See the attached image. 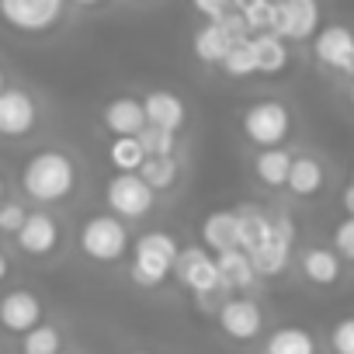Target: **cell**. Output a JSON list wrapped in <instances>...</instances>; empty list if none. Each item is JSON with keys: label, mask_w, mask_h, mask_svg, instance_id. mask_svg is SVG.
<instances>
[{"label": "cell", "mask_w": 354, "mask_h": 354, "mask_svg": "<svg viewBox=\"0 0 354 354\" xmlns=\"http://www.w3.org/2000/svg\"><path fill=\"white\" fill-rule=\"evenodd\" d=\"M21 188L28 198H35L42 205L63 202L77 188V167L59 149H39L35 156H28V163L21 170Z\"/></svg>", "instance_id": "1"}, {"label": "cell", "mask_w": 354, "mask_h": 354, "mask_svg": "<svg viewBox=\"0 0 354 354\" xmlns=\"http://www.w3.org/2000/svg\"><path fill=\"white\" fill-rule=\"evenodd\" d=\"M316 28H319V8L313 0H285V4L271 8V28L268 32L274 39H281L285 46L316 39Z\"/></svg>", "instance_id": "5"}, {"label": "cell", "mask_w": 354, "mask_h": 354, "mask_svg": "<svg viewBox=\"0 0 354 354\" xmlns=\"http://www.w3.org/2000/svg\"><path fill=\"white\" fill-rule=\"evenodd\" d=\"M177 174H181V167H177V160H174V156H156V160H146V163L139 167V181L156 195V192L174 188Z\"/></svg>", "instance_id": "25"}, {"label": "cell", "mask_w": 354, "mask_h": 354, "mask_svg": "<svg viewBox=\"0 0 354 354\" xmlns=\"http://www.w3.org/2000/svg\"><path fill=\"white\" fill-rule=\"evenodd\" d=\"M108 160L118 174H139V167L146 163V153H142L136 136H125V139H115L108 146Z\"/></svg>", "instance_id": "27"}, {"label": "cell", "mask_w": 354, "mask_h": 354, "mask_svg": "<svg viewBox=\"0 0 354 354\" xmlns=\"http://www.w3.org/2000/svg\"><path fill=\"white\" fill-rule=\"evenodd\" d=\"M233 39L219 28V25H202L198 35H195V56L202 63H223V56L230 53Z\"/></svg>", "instance_id": "26"}, {"label": "cell", "mask_w": 354, "mask_h": 354, "mask_svg": "<svg viewBox=\"0 0 354 354\" xmlns=\"http://www.w3.org/2000/svg\"><path fill=\"white\" fill-rule=\"evenodd\" d=\"M25 219H28L25 205H18V202H4V205H0V233H15L18 236Z\"/></svg>", "instance_id": "34"}, {"label": "cell", "mask_w": 354, "mask_h": 354, "mask_svg": "<svg viewBox=\"0 0 354 354\" xmlns=\"http://www.w3.org/2000/svg\"><path fill=\"white\" fill-rule=\"evenodd\" d=\"M264 354H319V344L306 326H278L274 333H268Z\"/></svg>", "instance_id": "21"}, {"label": "cell", "mask_w": 354, "mask_h": 354, "mask_svg": "<svg viewBox=\"0 0 354 354\" xmlns=\"http://www.w3.org/2000/svg\"><path fill=\"white\" fill-rule=\"evenodd\" d=\"M333 254L354 264V219H340L333 230Z\"/></svg>", "instance_id": "33"}, {"label": "cell", "mask_w": 354, "mask_h": 354, "mask_svg": "<svg viewBox=\"0 0 354 354\" xmlns=\"http://www.w3.org/2000/svg\"><path fill=\"white\" fill-rule=\"evenodd\" d=\"M347 73H351V77H354V56H351V66H347Z\"/></svg>", "instance_id": "38"}, {"label": "cell", "mask_w": 354, "mask_h": 354, "mask_svg": "<svg viewBox=\"0 0 354 354\" xmlns=\"http://www.w3.org/2000/svg\"><path fill=\"white\" fill-rule=\"evenodd\" d=\"M139 146H142V153H146V160H156V156H174V146H177V136H170V132H160V129H142L139 136Z\"/></svg>", "instance_id": "31"}, {"label": "cell", "mask_w": 354, "mask_h": 354, "mask_svg": "<svg viewBox=\"0 0 354 354\" xmlns=\"http://www.w3.org/2000/svg\"><path fill=\"white\" fill-rule=\"evenodd\" d=\"M344 209H347V219H354V188L344 192Z\"/></svg>", "instance_id": "36"}, {"label": "cell", "mask_w": 354, "mask_h": 354, "mask_svg": "<svg viewBox=\"0 0 354 354\" xmlns=\"http://www.w3.org/2000/svg\"><path fill=\"white\" fill-rule=\"evenodd\" d=\"M0 198H4V177H0Z\"/></svg>", "instance_id": "39"}, {"label": "cell", "mask_w": 354, "mask_h": 354, "mask_svg": "<svg viewBox=\"0 0 354 354\" xmlns=\"http://www.w3.org/2000/svg\"><path fill=\"white\" fill-rule=\"evenodd\" d=\"M132 354H149V351H132Z\"/></svg>", "instance_id": "42"}, {"label": "cell", "mask_w": 354, "mask_h": 354, "mask_svg": "<svg viewBox=\"0 0 354 354\" xmlns=\"http://www.w3.org/2000/svg\"><path fill=\"white\" fill-rule=\"evenodd\" d=\"M271 0H250V4H240L236 11H240V18H243V25H247V32H250V39L254 35H264L268 28H271Z\"/></svg>", "instance_id": "30"}, {"label": "cell", "mask_w": 354, "mask_h": 354, "mask_svg": "<svg viewBox=\"0 0 354 354\" xmlns=\"http://www.w3.org/2000/svg\"><path fill=\"white\" fill-rule=\"evenodd\" d=\"M195 11H198V15H205V18H209V25H212V21H219V18L230 11V4H209V0H202V4H195Z\"/></svg>", "instance_id": "35"}, {"label": "cell", "mask_w": 354, "mask_h": 354, "mask_svg": "<svg viewBox=\"0 0 354 354\" xmlns=\"http://www.w3.org/2000/svg\"><path fill=\"white\" fill-rule=\"evenodd\" d=\"M223 70H226L230 77H254V73H257L250 39H236V42L230 46V53L223 56Z\"/></svg>", "instance_id": "29"}, {"label": "cell", "mask_w": 354, "mask_h": 354, "mask_svg": "<svg viewBox=\"0 0 354 354\" xmlns=\"http://www.w3.org/2000/svg\"><path fill=\"white\" fill-rule=\"evenodd\" d=\"M250 46H254V63H257V73L274 77V73H281V70L288 66V46H285L281 39H274L271 32L254 35V39H250Z\"/></svg>", "instance_id": "24"}, {"label": "cell", "mask_w": 354, "mask_h": 354, "mask_svg": "<svg viewBox=\"0 0 354 354\" xmlns=\"http://www.w3.org/2000/svg\"><path fill=\"white\" fill-rule=\"evenodd\" d=\"M216 274H219V288H250L254 285V268H250V257L243 250H226L216 257Z\"/></svg>", "instance_id": "22"}, {"label": "cell", "mask_w": 354, "mask_h": 354, "mask_svg": "<svg viewBox=\"0 0 354 354\" xmlns=\"http://www.w3.org/2000/svg\"><path fill=\"white\" fill-rule=\"evenodd\" d=\"M8 271H11V264H8V257H4V254H0V281L8 278Z\"/></svg>", "instance_id": "37"}, {"label": "cell", "mask_w": 354, "mask_h": 354, "mask_svg": "<svg viewBox=\"0 0 354 354\" xmlns=\"http://www.w3.org/2000/svg\"><path fill=\"white\" fill-rule=\"evenodd\" d=\"M299 268H302V274H306L313 285H319V288L337 285V281H340V271H344L340 257H337L330 247H309V250L302 254Z\"/></svg>", "instance_id": "20"}, {"label": "cell", "mask_w": 354, "mask_h": 354, "mask_svg": "<svg viewBox=\"0 0 354 354\" xmlns=\"http://www.w3.org/2000/svg\"><path fill=\"white\" fill-rule=\"evenodd\" d=\"M66 15L63 0H0V18L18 32H49Z\"/></svg>", "instance_id": "6"}, {"label": "cell", "mask_w": 354, "mask_h": 354, "mask_svg": "<svg viewBox=\"0 0 354 354\" xmlns=\"http://www.w3.org/2000/svg\"><path fill=\"white\" fill-rule=\"evenodd\" d=\"M288 192L292 195H299V198H313V195H319L323 192V185H326V170H323V163L316 160V156H292V170H288Z\"/></svg>", "instance_id": "19"}, {"label": "cell", "mask_w": 354, "mask_h": 354, "mask_svg": "<svg viewBox=\"0 0 354 354\" xmlns=\"http://www.w3.org/2000/svg\"><path fill=\"white\" fill-rule=\"evenodd\" d=\"M351 101H354V87H351Z\"/></svg>", "instance_id": "43"}, {"label": "cell", "mask_w": 354, "mask_h": 354, "mask_svg": "<svg viewBox=\"0 0 354 354\" xmlns=\"http://www.w3.org/2000/svg\"><path fill=\"white\" fill-rule=\"evenodd\" d=\"M313 56L323 66L347 73L351 56H354V32L347 25H326V28H319L316 39H313Z\"/></svg>", "instance_id": "13"}, {"label": "cell", "mask_w": 354, "mask_h": 354, "mask_svg": "<svg viewBox=\"0 0 354 354\" xmlns=\"http://www.w3.org/2000/svg\"><path fill=\"white\" fill-rule=\"evenodd\" d=\"M288 132H292V111H288L285 101L261 97V101L247 104V111H243V136L257 149H281Z\"/></svg>", "instance_id": "2"}, {"label": "cell", "mask_w": 354, "mask_h": 354, "mask_svg": "<svg viewBox=\"0 0 354 354\" xmlns=\"http://www.w3.org/2000/svg\"><path fill=\"white\" fill-rule=\"evenodd\" d=\"M80 250L97 264H115L129 250V230L115 216H91L80 230Z\"/></svg>", "instance_id": "4"}, {"label": "cell", "mask_w": 354, "mask_h": 354, "mask_svg": "<svg viewBox=\"0 0 354 354\" xmlns=\"http://www.w3.org/2000/svg\"><path fill=\"white\" fill-rule=\"evenodd\" d=\"M35 122H39V108L28 91H21V87L0 91V136L21 139L35 129Z\"/></svg>", "instance_id": "10"}, {"label": "cell", "mask_w": 354, "mask_h": 354, "mask_svg": "<svg viewBox=\"0 0 354 354\" xmlns=\"http://www.w3.org/2000/svg\"><path fill=\"white\" fill-rule=\"evenodd\" d=\"M42 323V302L35 292H25V288H15L0 299V326L11 330V333H28Z\"/></svg>", "instance_id": "12"}, {"label": "cell", "mask_w": 354, "mask_h": 354, "mask_svg": "<svg viewBox=\"0 0 354 354\" xmlns=\"http://www.w3.org/2000/svg\"><path fill=\"white\" fill-rule=\"evenodd\" d=\"M236 233H240L236 209L209 212V216H205V223H202V240H205V247H209V250H216V254L236 250Z\"/></svg>", "instance_id": "18"}, {"label": "cell", "mask_w": 354, "mask_h": 354, "mask_svg": "<svg viewBox=\"0 0 354 354\" xmlns=\"http://www.w3.org/2000/svg\"><path fill=\"white\" fill-rule=\"evenodd\" d=\"M59 344H63L59 330L53 323H39L21 337V354H59Z\"/></svg>", "instance_id": "28"}, {"label": "cell", "mask_w": 354, "mask_h": 354, "mask_svg": "<svg viewBox=\"0 0 354 354\" xmlns=\"http://www.w3.org/2000/svg\"><path fill=\"white\" fill-rule=\"evenodd\" d=\"M219 326L233 340H257L261 330H264V309L247 295L226 299L223 309H219Z\"/></svg>", "instance_id": "11"}, {"label": "cell", "mask_w": 354, "mask_h": 354, "mask_svg": "<svg viewBox=\"0 0 354 354\" xmlns=\"http://www.w3.org/2000/svg\"><path fill=\"white\" fill-rule=\"evenodd\" d=\"M18 243H21V250L32 254V257L53 254L56 243H59V226H56V219L46 216V212H28V219H25V226H21V233H18Z\"/></svg>", "instance_id": "15"}, {"label": "cell", "mask_w": 354, "mask_h": 354, "mask_svg": "<svg viewBox=\"0 0 354 354\" xmlns=\"http://www.w3.org/2000/svg\"><path fill=\"white\" fill-rule=\"evenodd\" d=\"M174 274L195 295H212L219 288L216 257L205 247H181V254H177V261H174Z\"/></svg>", "instance_id": "9"}, {"label": "cell", "mask_w": 354, "mask_h": 354, "mask_svg": "<svg viewBox=\"0 0 354 354\" xmlns=\"http://www.w3.org/2000/svg\"><path fill=\"white\" fill-rule=\"evenodd\" d=\"M292 243H295V226H292V219H288L285 212H281V216H271V240H268L261 250L247 254L254 274H261V278H274V274H281V271L288 268Z\"/></svg>", "instance_id": "8"}, {"label": "cell", "mask_w": 354, "mask_h": 354, "mask_svg": "<svg viewBox=\"0 0 354 354\" xmlns=\"http://www.w3.org/2000/svg\"><path fill=\"white\" fill-rule=\"evenodd\" d=\"M0 91H4V70H0Z\"/></svg>", "instance_id": "40"}, {"label": "cell", "mask_w": 354, "mask_h": 354, "mask_svg": "<svg viewBox=\"0 0 354 354\" xmlns=\"http://www.w3.org/2000/svg\"><path fill=\"white\" fill-rule=\"evenodd\" d=\"M288 170H292V153L285 146L281 149H261L254 156V174H257V181L268 185V188H285Z\"/></svg>", "instance_id": "23"}, {"label": "cell", "mask_w": 354, "mask_h": 354, "mask_svg": "<svg viewBox=\"0 0 354 354\" xmlns=\"http://www.w3.org/2000/svg\"><path fill=\"white\" fill-rule=\"evenodd\" d=\"M351 188H354V170H351Z\"/></svg>", "instance_id": "41"}, {"label": "cell", "mask_w": 354, "mask_h": 354, "mask_svg": "<svg viewBox=\"0 0 354 354\" xmlns=\"http://www.w3.org/2000/svg\"><path fill=\"white\" fill-rule=\"evenodd\" d=\"M181 254L177 240L163 230H153V233H142L136 240V261H132V281L142 285V288H153L160 285L170 271H174V261Z\"/></svg>", "instance_id": "3"}, {"label": "cell", "mask_w": 354, "mask_h": 354, "mask_svg": "<svg viewBox=\"0 0 354 354\" xmlns=\"http://www.w3.org/2000/svg\"><path fill=\"white\" fill-rule=\"evenodd\" d=\"M330 347L333 354H354V316H344L330 326Z\"/></svg>", "instance_id": "32"}, {"label": "cell", "mask_w": 354, "mask_h": 354, "mask_svg": "<svg viewBox=\"0 0 354 354\" xmlns=\"http://www.w3.org/2000/svg\"><path fill=\"white\" fill-rule=\"evenodd\" d=\"M139 104H142V115H146V125H149V129H160V132L177 136V129L188 122L185 101L177 97V94H170V91H153V94H146Z\"/></svg>", "instance_id": "14"}, {"label": "cell", "mask_w": 354, "mask_h": 354, "mask_svg": "<svg viewBox=\"0 0 354 354\" xmlns=\"http://www.w3.org/2000/svg\"><path fill=\"white\" fill-rule=\"evenodd\" d=\"M104 202L115 212V219H142L153 212L156 195L139 181V174H115L104 188Z\"/></svg>", "instance_id": "7"}, {"label": "cell", "mask_w": 354, "mask_h": 354, "mask_svg": "<svg viewBox=\"0 0 354 354\" xmlns=\"http://www.w3.org/2000/svg\"><path fill=\"white\" fill-rule=\"evenodd\" d=\"M101 118H104V125H108L118 139L139 136V132L146 129V115H142V104H139L136 97H115V101H108L104 111H101Z\"/></svg>", "instance_id": "16"}, {"label": "cell", "mask_w": 354, "mask_h": 354, "mask_svg": "<svg viewBox=\"0 0 354 354\" xmlns=\"http://www.w3.org/2000/svg\"><path fill=\"white\" fill-rule=\"evenodd\" d=\"M236 219H240L236 250L254 254V250H261V247L271 240V216H268L261 205H243V209H236Z\"/></svg>", "instance_id": "17"}, {"label": "cell", "mask_w": 354, "mask_h": 354, "mask_svg": "<svg viewBox=\"0 0 354 354\" xmlns=\"http://www.w3.org/2000/svg\"><path fill=\"white\" fill-rule=\"evenodd\" d=\"M59 354H63V351H59Z\"/></svg>", "instance_id": "44"}]
</instances>
